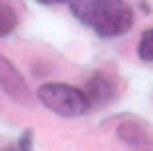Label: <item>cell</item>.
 <instances>
[{"mask_svg":"<svg viewBox=\"0 0 153 151\" xmlns=\"http://www.w3.org/2000/svg\"><path fill=\"white\" fill-rule=\"evenodd\" d=\"M71 14L103 39H114L133 28V7L123 0H71Z\"/></svg>","mask_w":153,"mask_h":151,"instance_id":"cell-1","label":"cell"},{"mask_svg":"<svg viewBox=\"0 0 153 151\" xmlns=\"http://www.w3.org/2000/svg\"><path fill=\"white\" fill-rule=\"evenodd\" d=\"M37 99L44 108L57 117H82L89 112V99L85 94V89L66 85V82H46L37 92Z\"/></svg>","mask_w":153,"mask_h":151,"instance_id":"cell-2","label":"cell"},{"mask_svg":"<svg viewBox=\"0 0 153 151\" xmlns=\"http://www.w3.org/2000/svg\"><path fill=\"white\" fill-rule=\"evenodd\" d=\"M0 89L16 103H27L30 101V87H27L23 73L2 53H0Z\"/></svg>","mask_w":153,"mask_h":151,"instance_id":"cell-3","label":"cell"},{"mask_svg":"<svg viewBox=\"0 0 153 151\" xmlns=\"http://www.w3.org/2000/svg\"><path fill=\"white\" fill-rule=\"evenodd\" d=\"M85 94L89 99L91 108H105L110 105L112 101L119 94V87H117V80L110 73H103V71H96L89 76V80L85 85Z\"/></svg>","mask_w":153,"mask_h":151,"instance_id":"cell-4","label":"cell"},{"mask_svg":"<svg viewBox=\"0 0 153 151\" xmlns=\"http://www.w3.org/2000/svg\"><path fill=\"white\" fill-rule=\"evenodd\" d=\"M119 138H121L123 142H128L135 151H153L151 138H149L146 131H144L140 124H135V121H126V124H121V128H119Z\"/></svg>","mask_w":153,"mask_h":151,"instance_id":"cell-5","label":"cell"},{"mask_svg":"<svg viewBox=\"0 0 153 151\" xmlns=\"http://www.w3.org/2000/svg\"><path fill=\"white\" fill-rule=\"evenodd\" d=\"M19 28V12L12 5V0H0V39L9 37Z\"/></svg>","mask_w":153,"mask_h":151,"instance_id":"cell-6","label":"cell"},{"mask_svg":"<svg viewBox=\"0 0 153 151\" xmlns=\"http://www.w3.org/2000/svg\"><path fill=\"white\" fill-rule=\"evenodd\" d=\"M137 55H140L144 62L153 64V28L142 32L140 44H137Z\"/></svg>","mask_w":153,"mask_h":151,"instance_id":"cell-7","label":"cell"},{"mask_svg":"<svg viewBox=\"0 0 153 151\" xmlns=\"http://www.w3.org/2000/svg\"><path fill=\"white\" fill-rule=\"evenodd\" d=\"M39 5H59V2H71V0H37Z\"/></svg>","mask_w":153,"mask_h":151,"instance_id":"cell-8","label":"cell"},{"mask_svg":"<svg viewBox=\"0 0 153 151\" xmlns=\"http://www.w3.org/2000/svg\"><path fill=\"white\" fill-rule=\"evenodd\" d=\"M5 151H23V149H21V147L16 144V147H9V149H5Z\"/></svg>","mask_w":153,"mask_h":151,"instance_id":"cell-9","label":"cell"}]
</instances>
